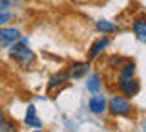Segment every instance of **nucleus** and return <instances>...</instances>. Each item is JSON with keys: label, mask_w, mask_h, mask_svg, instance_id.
Returning a JSON list of instances; mask_svg holds the SVG:
<instances>
[{"label": "nucleus", "mask_w": 146, "mask_h": 132, "mask_svg": "<svg viewBox=\"0 0 146 132\" xmlns=\"http://www.w3.org/2000/svg\"><path fill=\"white\" fill-rule=\"evenodd\" d=\"M88 70H90L88 62H71L66 70V75H68V79H80V77H84L88 74Z\"/></svg>", "instance_id": "obj_6"}, {"label": "nucleus", "mask_w": 146, "mask_h": 132, "mask_svg": "<svg viewBox=\"0 0 146 132\" xmlns=\"http://www.w3.org/2000/svg\"><path fill=\"white\" fill-rule=\"evenodd\" d=\"M24 123L27 127H33V129H40L42 127V121L38 119V116H36V108H35V105H29L27 107V112H26V119Z\"/></svg>", "instance_id": "obj_9"}, {"label": "nucleus", "mask_w": 146, "mask_h": 132, "mask_svg": "<svg viewBox=\"0 0 146 132\" xmlns=\"http://www.w3.org/2000/svg\"><path fill=\"white\" fill-rule=\"evenodd\" d=\"M9 9V0H0V11H7Z\"/></svg>", "instance_id": "obj_15"}, {"label": "nucleus", "mask_w": 146, "mask_h": 132, "mask_svg": "<svg viewBox=\"0 0 146 132\" xmlns=\"http://www.w3.org/2000/svg\"><path fill=\"white\" fill-rule=\"evenodd\" d=\"M11 19H13V13H9V11H0V26L6 24V22L11 20Z\"/></svg>", "instance_id": "obj_14"}, {"label": "nucleus", "mask_w": 146, "mask_h": 132, "mask_svg": "<svg viewBox=\"0 0 146 132\" xmlns=\"http://www.w3.org/2000/svg\"><path fill=\"white\" fill-rule=\"evenodd\" d=\"M97 31H100L102 35H110V33L119 31V26L115 22H110V20H99L97 22Z\"/></svg>", "instance_id": "obj_11"}, {"label": "nucleus", "mask_w": 146, "mask_h": 132, "mask_svg": "<svg viewBox=\"0 0 146 132\" xmlns=\"http://www.w3.org/2000/svg\"><path fill=\"white\" fill-rule=\"evenodd\" d=\"M100 75L99 74H91L88 77V81H86V88H88V92L91 94H99V90H100Z\"/></svg>", "instance_id": "obj_12"}, {"label": "nucleus", "mask_w": 146, "mask_h": 132, "mask_svg": "<svg viewBox=\"0 0 146 132\" xmlns=\"http://www.w3.org/2000/svg\"><path fill=\"white\" fill-rule=\"evenodd\" d=\"M4 121H6V112H4V108L0 107V125H2Z\"/></svg>", "instance_id": "obj_16"}, {"label": "nucleus", "mask_w": 146, "mask_h": 132, "mask_svg": "<svg viewBox=\"0 0 146 132\" xmlns=\"http://www.w3.org/2000/svg\"><path fill=\"white\" fill-rule=\"evenodd\" d=\"M106 107H108V101L102 94H93L88 99V108L93 114H104L106 112Z\"/></svg>", "instance_id": "obj_5"}, {"label": "nucleus", "mask_w": 146, "mask_h": 132, "mask_svg": "<svg viewBox=\"0 0 146 132\" xmlns=\"http://www.w3.org/2000/svg\"><path fill=\"white\" fill-rule=\"evenodd\" d=\"M0 132H18V123L6 119L2 125H0Z\"/></svg>", "instance_id": "obj_13"}, {"label": "nucleus", "mask_w": 146, "mask_h": 132, "mask_svg": "<svg viewBox=\"0 0 146 132\" xmlns=\"http://www.w3.org/2000/svg\"><path fill=\"white\" fill-rule=\"evenodd\" d=\"M131 29H133L135 37L141 42H146V20H144V17H139V19L131 20Z\"/></svg>", "instance_id": "obj_8"}, {"label": "nucleus", "mask_w": 146, "mask_h": 132, "mask_svg": "<svg viewBox=\"0 0 146 132\" xmlns=\"http://www.w3.org/2000/svg\"><path fill=\"white\" fill-rule=\"evenodd\" d=\"M9 55H11V59H15V62L20 68H31L35 64V59H36L35 53L29 50V46H27L26 39H20V40H17L15 44H11Z\"/></svg>", "instance_id": "obj_1"}, {"label": "nucleus", "mask_w": 146, "mask_h": 132, "mask_svg": "<svg viewBox=\"0 0 146 132\" xmlns=\"http://www.w3.org/2000/svg\"><path fill=\"white\" fill-rule=\"evenodd\" d=\"M33 132H42V130H40V129H36V130H33Z\"/></svg>", "instance_id": "obj_17"}, {"label": "nucleus", "mask_w": 146, "mask_h": 132, "mask_svg": "<svg viewBox=\"0 0 146 132\" xmlns=\"http://www.w3.org/2000/svg\"><path fill=\"white\" fill-rule=\"evenodd\" d=\"M66 81H70L68 79V75H66V72H58V74H53L51 77H49V81H48V88L49 90H53V88H57V86H62Z\"/></svg>", "instance_id": "obj_10"}, {"label": "nucleus", "mask_w": 146, "mask_h": 132, "mask_svg": "<svg viewBox=\"0 0 146 132\" xmlns=\"http://www.w3.org/2000/svg\"><path fill=\"white\" fill-rule=\"evenodd\" d=\"M22 39V33L18 28H2L0 29V46H11L17 40Z\"/></svg>", "instance_id": "obj_3"}, {"label": "nucleus", "mask_w": 146, "mask_h": 132, "mask_svg": "<svg viewBox=\"0 0 146 132\" xmlns=\"http://www.w3.org/2000/svg\"><path fill=\"white\" fill-rule=\"evenodd\" d=\"M106 110H110L111 116H130L133 112V107H131L130 99L124 97V95H111Z\"/></svg>", "instance_id": "obj_2"}, {"label": "nucleus", "mask_w": 146, "mask_h": 132, "mask_svg": "<svg viewBox=\"0 0 146 132\" xmlns=\"http://www.w3.org/2000/svg\"><path fill=\"white\" fill-rule=\"evenodd\" d=\"M108 44H110L108 37H102V39H99L97 42H93V46L90 48V53H88V61H95V59H97L100 53L108 48Z\"/></svg>", "instance_id": "obj_7"}, {"label": "nucleus", "mask_w": 146, "mask_h": 132, "mask_svg": "<svg viewBox=\"0 0 146 132\" xmlns=\"http://www.w3.org/2000/svg\"><path fill=\"white\" fill-rule=\"evenodd\" d=\"M119 90H121V94L124 95V97H133V95L139 94L141 83H139V79H137V77H131V79H128V81L119 83Z\"/></svg>", "instance_id": "obj_4"}]
</instances>
